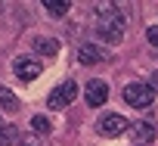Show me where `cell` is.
<instances>
[{
    "label": "cell",
    "instance_id": "9a60e30c",
    "mask_svg": "<svg viewBox=\"0 0 158 146\" xmlns=\"http://www.w3.org/2000/svg\"><path fill=\"white\" fill-rule=\"evenodd\" d=\"M19 146H40V143H37L34 137H22V143H19Z\"/></svg>",
    "mask_w": 158,
    "mask_h": 146
},
{
    "label": "cell",
    "instance_id": "9c48e42d",
    "mask_svg": "<svg viewBox=\"0 0 158 146\" xmlns=\"http://www.w3.org/2000/svg\"><path fill=\"white\" fill-rule=\"evenodd\" d=\"M22 143V134L16 131V124H3L0 127V146H19Z\"/></svg>",
    "mask_w": 158,
    "mask_h": 146
},
{
    "label": "cell",
    "instance_id": "277c9868",
    "mask_svg": "<svg viewBox=\"0 0 158 146\" xmlns=\"http://www.w3.org/2000/svg\"><path fill=\"white\" fill-rule=\"evenodd\" d=\"M74 97H77V84H74V81H62V84L47 97V103H50V109H65L68 103H74Z\"/></svg>",
    "mask_w": 158,
    "mask_h": 146
},
{
    "label": "cell",
    "instance_id": "30bf717a",
    "mask_svg": "<svg viewBox=\"0 0 158 146\" xmlns=\"http://www.w3.org/2000/svg\"><path fill=\"white\" fill-rule=\"evenodd\" d=\"M34 50L44 53V56H56V53H59V41H53V37H37V41H34Z\"/></svg>",
    "mask_w": 158,
    "mask_h": 146
},
{
    "label": "cell",
    "instance_id": "3957f363",
    "mask_svg": "<svg viewBox=\"0 0 158 146\" xmlns=\"http://www.w3.org/2000/svg\"><path fill=\"white\" fill-rule=\"evenodd\" d=\"M130 127V121L124 118V115H118V112H106L99 121H96V131L102 134V137H118V134H124Z\"/></svg>",
    "mask_w": 158,
    "mask_h": 146
},
{
    "label": "cell",
    "instance_id": "7a4b0ae2",
    "mask_svg": "<svg viewBox=\"0 0 158 146\" xmlns=\"http://www.w3.org/2000/svg\"><path fill=\"white\" fill-rule=\"evenodd\" d=\"M124 103L133 106V109H149L155 103V87L143 84V81H133V84L124 87Z\"/></svg>",
    "mask_w": 158,
    "mask_h": 146
},
{
    "label": "cell",
    "instance_id": "4fadbf2b",
    "mask_svg": "<svg viewBox=\"0 0 158 146\" xmlns=\"http://www.w3.org/2000/svg\"><path fill=\"white\" fill-rule=\"evenodd\" d=\"M0 106L10 109V112H16V109H19V100L13 97V90H10V87H0Z\"/></svg>",
    "mask_w": 158,
    "mask_h": 146
},
{
    "label": "cell",
    "instance_id": "5bb4252c",
    "mask_svg": "<svg viewBox=\"0 0 158 146\" xmlns=\"http://www.w3.org/2000/svg\"><path fill=\"white\" fill-rule=\"evenodd\" d=\"M146 37H149V44H152V47H158V25H152V28L146 31Z\"/></svg>",
    "mask_w": 158,
    "mask_h": 146
},
{
    "label": "cell",
    "instance_id": "8992f818",
    "mask_svg": "<svg viewBox=\"0 0 158 146\" xmlns=\"http://www.w3.org/2000/svg\"><path fill=\"white\" fill-rule=\"evenodd\" d=\"M84 97H87V103H90L93 109H99V106L109 100V84H106L102 78H93V81H87V87H84Z\"/></svg>",
    "mask_w": 158,
    "mask_h": 146
},
{
    "label": "cell",
    "instance_id": "8fae6325",
    "mask_svg": "<svg viewBox=\"0 0 158 146\" xmlns=\"http://www.w3.org/2000/svg\"><path fill=\"white\" fill-rule=\"evenodd\" d=\"M31 131H34V134H40V137H47V134L53 131V124H50V118H47V115H34V118H31Z\"/></svg>",
    "mask_w": 158,
    "mask_h": 146
},
{
    "label": "cell",
    "instance_id": "ba28073f",
    "mask_svg": "<svg viewBox=\"0 0 158 146\" xmlns=\"http://www.w3.org/2000/svg\"><path fill=\"white\" fill-rule=\"evenodd\" d=\"M77 59H81V65H93V62H102V59H106V50H102L99 44H81Z\"/></svg>",
    "mask_w": 158,
    "mask_h": 146
},
{
    "label": "cell",
    "instance_id": "52a82bcc",
    "mask_svg": "<svg viewBox=\"0 0 158 146\" xmlns=\"http://www.w3.org/2000/svg\"><path fill=\"white\" fill-rule=\"evenodd\" d=\"M155 134H158V127H155L152 118H139V121L130 124V137H133V143H149V140H155Z\"/></svg>",
    "mask_w": 158,
    "mask_h": 146
},
{
    "label": "cell",
    "instance_id": "7c38bea8",
    "mask_svg": "<svg viewBox=\"0 0 158 146\" xmlns=\"http://www.w3.org/2000/svg\"><path fill=\"white\" fill-rule=\"evenodd\" d=\"M68 6H71L68 0H44V10H47V13H53V16H65V13H68Z\"/></svg>",
    "mask_w": 158,
    "mask_h": 146
},
{
    "label": "cell",
    "instance_id": "6da1fadb",
    "mask_svg": "<svg viewBox=\"0 0 158 146\" xmlns=\"http://www.w3.org/2000/svg\"><path fill=\"white\" fill-rule=\"evenodd\" d=\"M96 37L106 41V44H118L124 37V28H127V13L121 3H112V0H106V3H96Z\"/></svg>",
    "mask_w": 158,
    "mask_h": 146
},
{
    "label": "cell",
    "instance_id": "2e32d148",
    "mask_svg": "<svg viewBox=\"0 0 158 146\" xmlns=\"http://www.w3.org/2000/svg\"><path fill=\"white\" fill-rule=\"evenodd\" d=\"M0 127H3V118H0Z\"/></svg>",
    "mask_w": 158,
    "mask_h": 146
},
{
    "label": "cell",
    "instance_id": "5b68a950",
    "mask_svg": "<svg viewBox=\"0 0 158 146\" xmlns=\"http://www.w3.org/2000/svg\"><path fill=\"white\" fill-rule=\"evenodd\" d=\"M13 71H16L19 81H34L40 71H44V65H40L37 59H31V56H19V59L13 62Z\"/></svg>",
    "mask_w": 158,
    "mask_h": 146
}]
</instances>
